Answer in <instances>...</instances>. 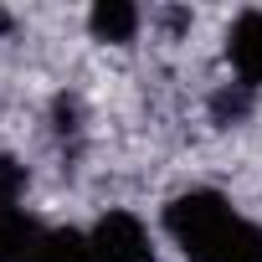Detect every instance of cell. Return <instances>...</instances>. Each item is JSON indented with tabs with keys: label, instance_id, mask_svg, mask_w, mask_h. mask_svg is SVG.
<instances>
[{
	"label": "cell",
	"instance_id": "1",
	"mask_svg": "<svg viewBox=\"0 0 262 262\" xmlns=\"http://www.w3.org/2000/svg\"><path fill=\"white\" fill-rule=\"evenodd\" d=\"M165 231L185 252V262H262V226L231 211L216 190H185L165 206Z\"/></svg>",
	"mask_w": 262,
	"mask_h": 262
},
{
	"label": "cell",
	"instance_id": "2",
	"mask_svg": "<svg viewBox=\"0 0 262 262\" xmlns=\"http://www.w3.org/2000/svg\"><path fill=\"white\" fill-rule=\"evenodd\" d=\"M88 252H93V262H155L144 221L128 216V211L98 216V226L88 231Z\"/></svg>",
	"mask_w": 262,
	"mask_h": 262
},
{
	"label": "cell",
	"instance_id": "3",
	"mask_svg": "<svg viewBox=\"0 0 262 262\" xmlns=\"http://www.w3.org/2000/svg\"><path fill=\"white\" fill-rule=\"evenodd\" d=\"M226 57L236 72V88H262V11H242L226 31Z\"/></svg>",
	"mask_w": 262,
	"mask_h": 262
},
{
	"label": "cell",
	"instance_id": "4",
	"mask_svg": "<svg viewBox=\"0 0 262 262\" xmlns=\"http://www.w3.org/2000/svg\"><path fill=\"white\" fill-rule=\"evenodd\" d=\"M36 242H41V226L16 201L0 195V262H26L36 252Z\"/></svg>",
	"mask_w": 262,
	"mask_h": 262
},
{
	"label": "cell",
	"instance_id": "5",
	"mask_svg": "<svg viewBox=\"0 0 262 262\" xmlns=\"http://www.w3.org/2000/svg\"><path fill=\"white\" fill-rule=\"evenodd\" d=\"M88 26H93L98 41L123 47V41H134V36H139V11L128 6V0H98L93 16H88Z\"/></svg>",
	"mask_w": 262,
	"mask_h": 262
},
{
	"label": "cell",
	"instance_id": "6",
	"mask_svg": "<svg viewBox=\"0 0 262 262\" xmlns=\"http://www.w3.org/2000/svg\"><path fill=\"white\" fill-rule=\"evenodd\" d=\"M26 262H93V252H88L82 231H41V242Z\"/></svg>",
	"mask_w": 262,
	"mask_h": 262
},
{
	"label": "cell",
	"instance_id": "7",
	"mask_svg": "<svg viewBox=\"0 0 262 262\" xmlns=\"http://www.w3.org/2000/svg\"><path fill=\"white\" fill-rule=\"evenodd\" d=\"M247 113V88H236V93H221L216 98V118L226 123V118H242Z\"/></svg>",
	"mask_w": 262,
	"mask_h": 262
},
{
	"label": "cell",
	"instance_id": "8",
	"mask_svg": "<svg viewBox=\"0 0 262 262\" xmlns=\"http://www.w3.org/2000/svg\"><path fill=\"white\" fill-rule=\"evenodd\" d=\"M21 170H16V160H6V155H0V195H6V201H16L21 195Z\"/></svg>",
	"mask_w": 262,
	"mask_h": 262
}]
</instances>
